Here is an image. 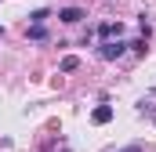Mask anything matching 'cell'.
I'll return each mask as SVG.
<instances>
[{
	"mask_svg": "<svg viewBox=\"0 0 156 152\" xmlns=\"http://www.w3.org/2000/svg\"><path fill=\"white\" fill-rule=\"evenodd\" d=\"M123 51H127V43H123V40H102V43H98V58H105V62L120 58Z\"/></svg>",
	"mask_w": 156,
	"mask_h": 152,
	"instance_id": "6da1fadb",
	"label": "cell"
},
{
	"mask_svg": "<svg viewBox=\"0 0 156 152\" xmlns=\"http://www.w3.org/2000/svg\"><path fill=\"white\" fill-rule=\"evenodd\" d=\"M58 18H62L66 26H76V22L87 18V11H83V7H62V11H58Z\"/></svg>",
	"mask_w": 156,
	"mask_h": 152,
	"instance_id": "7a4b0ae2",
	"label": "cell"
},
{
	"mask_svg": "<svg viewBox=\"0 0 156 152\" xmlns=\"http://www.w3.org/2000/svg\"><path fill=\"white\" fill-rule=\"evenodd\" d=\"M120 33H123L120 22H102V26H98V36H102V40H113V36L120 40Z\"/></svg>",
	"mask_w": 156,
	"mask_h": 152,
	"instance_id": "3957f363",
	"label": "cell"
},
{
	"mask_svg": "<svg viewBox=\"0 0 156 152\" xmlns=\"http://www.w3.org/2000/svg\"><path fill=\"white\" fill-rule=\"evenodd\" d=\"M113 119V105H98L94 112H91V123H98V127H105Z\"/></svg>",
	"mask_w": 156,
	"mask_h": 152,
	"instance_id": "277c9868",
	"label": "cell"
},
{
	"mask_svg": "<svg viewBox=\"0 0 156 152\" xmlns=\"http://www.w3.org/2000/svg\"><path fill=\"white\" fill-rule=\"evenodd\" d=\"M58 69H62V73H76V69H80V58H76V54H66V58L58 62Z\"/></svg>",
	"mask_w": 156,
	"mask_h": 152,
	"instance_id": "5b68a950",
	"label": "cell"
},
{
	"mask_svg": "<svg viewBox=\"0 0 156 152\" xmlns=\"http://www.w3.org/2000/svg\"><path fill=\"white\" fill-rule=\"evenodd\" d=\"M47 18H51V11H47V7H37V11L29 15V26H44Z\"/></svg>",
	"mask_w": 156,
	"mask_h": 152,
	"instance_id": "8992f818",
	"label": "cell"
},
{
	"mask_svg": "<svg viewBox=\"0 0 156 152\" xmlns=\"http://www.w3.org/2000/svg\"><path fill=\"white\" fill-rule=\"evenodd\" d=\"M26 36L33 40V43H40V40H47V29H44V26H29V29H26Z\"/></svg>",
	"mask_w": 156,
	"mask_h": 152,
	"instance_id": "52a82bcc",
	"label": "cell"
},
{
	"mask_svg": "<svg viewBox=\"0 0 156 152\" xmlns=\"http://www.w3.org/2000/svg\"><path fill=\"white\" fill-rule=\"evenodd\" d=\"M127 47H131V51H134V54H149V47H145V36H138V40H131V43H127Z\"/></svg>",
	"mask_w": 156,
	"mask_h": 152,
	"instance_id": "ba28073f",
	"label": "cell"
},
{
	"mask_svg": "<svg viewBox=\"0 0 156 152\" xmlns=\"http://www.w3.org/2000/svg\"><path fill=\"white\" fill-rule=\"evenodd\" d=\"M120 152H142V145H127V149H120Z\"/></svg>",
	"mask_w": 156,
	"mask_h": 152,
	"instance_id": "9c48e42d",
	"label": "cell"
},
{
	"mask_svg": "<svg viewBox=\"0 0 156 152\" xmlns=\"http://www.w3.org/2000/svg\"><path fill=\"white\" fill-rule=\"evenodd\" d=\"M0 36H4V26H0Z\"/></svg>",
	"mask_w": 156,
	"mask_h": 152,
	"instance_id": "30bf717a",
	"label": "cell"
}]
</instances>
